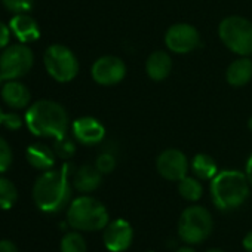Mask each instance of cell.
I'll return each mask as SVG.
<instances>
[{
  "instance_id": "10",
  "label": "cell",
  "mask_w": 252,
  "mask_h": 252,
  "mask_svg": "<svg viewBox=\"0 0 252 252\" xmlns=\"http://www.w3.org/2000/svg\"><path fill=\"white\" fill-rule=\"evenodd\" d=\"M92 79L101 86H113L123 80L126 76L125 63L114 55H105L98 58L91 68Z\"/></svg>"
},
{
  "instance_id": "26",
  "label": "cell",
  "mask_w": 252,
  "mask_h": 252,
  "mask_svg": "<svg viewBox=\"0 0 252 252\" xmlns=\"http://www.w3.org/2000/svg\"><path fill=\"white\" fill-rule=\"evenodd\" d=\"M3 6L14 14H27L33 8L34 0H2Z\"/></svg>"
},
{
  "instance_id": "9",
  "label": "cell",
  "mask_w": 252,
  "mask_h": 252,
  "mask_svg": "<svg viewBox=\"0 0 252 252\" xmlns=\"http://www.w3.org/2000/svg\"><path fill=\"white\" fill-rule=\"evenodd\" d=\"M199 32L186 23L174 24L168 29L165 34V45L171 52L175 54H189L200 46Z\"/></svg>"
},
{
  "instance_id": "18",
  "label": "cell",
  "mask_w": 252,
  "mask_h": 252,
  "mask_svg": "<svg viewBox=\"0 0 252 252\" xmlns=\"http://www.w3.org/2000/svg\"><path fill=\"white\" fill-rule=\"evenodd\" d=\"M26 158H27V162L39 171H49L55 165L54 149L42 143L32 144L26 152Z\"/></svg>"
},
{
  "instance_id": "13",
  "label": "cell",
  "mask_w": 252,
  "mask_h": 252,
  "mask_svg": "<svg viewBox=\"0 0 252 252\" xmlns=\"http://www.w3.org/2000/svg\"><path fill=\"white\" fill-rule=\"evenodd\" d=\"M73 135L76 141L85 146H95L104 140L105 129L99 120L95 117H79L73 122Z\"/></svg>"
},
{
  "instance_id": "8",
  "label": "cell",
  "mask_w": 252,
  "mask_h": 252,
  "mask_svg": "<svg viewBox=\"0 0 252 252\" xmlns=\"http://www.w3.org/2000/svg\"><path fill=\"white\" fill-rule=\"evenodd\" d=\"M34 64V55L26 45L6 46L0 54V76L6 80H18L26 76Z\"/></svg>"
},
{
  "instance_id": "38",
  "label": "cell",
  "mask_w": 252,
  "mask_h": 252,
  "mask_svg": "<svg viewBox=\"0 0 252 252\" xmlns=\"http://www.w3.org/2000/svg\"><path fill=\"white\" fill-rule=\"evenodd\" d=\"M149 252H153V251H149Z\"/></svg>"
},
{
  "instance_id": "37",
  "label": "cell",
  "mask_w": 252,
  "mask_h": 252,
  "mask_svg": "<svg viewBox=\"0 0 252 252\" xmlns=\"http://www.w3.org/2000/svg\"><path fill=\"white\" fill-rule=\"evenodd\" d=\"M3 83H5V80L2 79V76H0V85H3Z\"/></svg>"
},
{
  "instance_id": "21",
  "label": "cell",
  "mask_w": 252,
  "mask_h": 252,
  "mask_svg": "<svg viewBox=\"0 0 252 252\" xmlns=\"http://www.w3.org/2000/svg\"><path fill=\"white\" fill-rule=\"evenodd\" d=\"M178 193L186 200H190V202L199 200L203 194V187H202L200 180L197 177L186 175L183 180L178 181Z\"/></svg>"
},
{
  "instance_id": "36",
  "label": "cell",
  "mask_w": 252,
  "mask_h": 252,
  "mask_svg": "<svg viewBox=\"0 0 252 252\" xmlns=\"http://www.w3.org/2000/svg\"><path fill=\"white\" fill-rule=\"evenodd\" d=\"M206 252H224V251H221V249H209Z\"/></svg>"
},
{
  "instance_id": "31",
  "label": "cell",
  "mask_w": 252,
  "mask_h": 252,
  "mask_svg": "<svg viewBox=\"0 0 252 252\" xmlns=\"http://www.w3.org/2000/svg\"><path fill=\"white\" fill-rule=\"evenodd\" d=\"M242 245H243L246 252H252V230L249 233H246V236L242 240Z\"/></svg>"
},
{
  "instance_id": "24",
  "label": "cell",
  "mask_w": 252,
  "mask_h": 252,
  "mask_svg": "<svg viewBox=\"0 0 252 252\" xmlns=\"http://www.w3.org/2000/svg\"><path fill=\"white\" fill-rule=\"evenodd\" d=\"M54 152L61 159H70L76 153V144H74L73 140L67 138V135H65V137L60 138V140H55V143H54Z\"/></svg>"
},
{
  "instance_id": "4",
  "label": "cell",
  "mask_w": 252,
  "mask_h": 252,
  "mask_svg": "<svg viewBox=\"0 0 252 252\" xmlns=\"http://www.w3.org/2000/svg\"><path fill=\"white\" fill-rule=\"evenodd\" d=\"M67 221L70 227L79 231L104 230L108 224V212L99 200L91 196H82L70 203Z\"/></svg>"
},
{
  "instance_id": "16",
  "label": "cell",
  "mask_w": 252,
  "mask_h": 252,
  "mask_svg": "<svg viewBox=\"0 0 252 252\" xmlns=\"http://www.w3.org/2000/svg\"><path fill=\"white\" fill-rule=\"evenodd\" d=\"M171 70H172V60L168 52L155 51L149 55L146 61V71L152 80L155 82L165 80L171 74Z\"/></svg>"
},
{
  "instance_id": "17",
  "label": "cell",
  "mask_w": 252,
  "mask_h": 252,
  "mask_svg": "<svg viewBox=\"0 0 252 252\" xmlns=\"http://www.w3.org/2000/svg\"><path fill=\"white\" fill-rule=\"evenodd\" d=\"M102 181V174L96 169V166L83 165L73 175V186L80 193H91L99 187Z\"/></svg>"
},
{
  "instance_id": "12",
  "label": "cell",
  "mask_w": 252,
  "mask_h": 252,
  "mask_svg": "<svg viewBox=\"0 0 252 252\" xmlns=\"http://www.w3.org/2000/svg\"><path fill=\"white\" fill-rule=\"evenodd\" d=\"M134 230L126 220H114L108 222L102 233V240L110 252H125L132 243Z\"/></svg>"
},
{
  "instance_id": "19",
  "label": "cell",
  "mask_w": 252,
  "mask_h": 252,
  "mask_svg": "<svg viewBox=\"0 0 252 252\" xmlns=\"http://www.w3.org/2000/svg\"><path fill=\"white\" fill-rule=\"evenodd\" d=\"M227 82L234 86H245L252 79V61L246 57H242L239 60H234L225 71Z\"/></svg>"
},
{
  "instance_id": "23",
  "label": "cell",
  "mask_w": 252,
  "mask_h": 252,
  "mask_svg": "<svg viewBox=\"0 0 252 252\" xmlns=\"http://www.w3.org/2000/svg\"><path fill=\"white\" fill-rule=\"evenodd\" d=\"M61 252H86L85 237L77 231L64 234L61 240Z\"/></svg>"
},
{
  "instance_id": "35",
  "label": "cell",
  "mask_w": 252,
  "mask_h": 252,
  "mask_svg": "<svg viewBox=\"0 0 252 252\" xmlns=\"http://www.w3.org/2000/svg\"><path fill=\"white\" fill-rule=\"evenodd\" d=\"M248 128H249V131L252 132V117H249V120H248Z\"/></svg>"
},
{
  "instance_id": "27",
  "label": "cell",
  "mask_w": 252,
  "mask_h": 252,
  "mask_svg": "<svg viewBox=\"0 0 252 252\" xmlns=\"http://www.w3.org/2000/svg\"><path fill=\"white\" fill-rule=\"evenodd\" d=\"M95 166L96 169L104 175V174H110L114 168H116V158L108 153V152H104L98 156L96 162H95Z\"/></svg>"
},
{
  "instance_id": "30",
  "label": "cell",
  "mask_w": 252,
  "mask_h": 252,
  "mask_svg": "<svg viewBox=\"0 0 252 252\" xmlns=\"http://www.w3.org/2000/svg\"><path fill=\"white\" fill-rule=\"evenodd\" d=\"M0 252H18L17 245L12 240H0Z\"/></svg>"
},
{
  "instance_id": "20",
  "label": "cell",
  "mask_w": 252,
  "mask_h": 252,
  "mask_svg": "<svg viewBox=\"0 0 252 252\" xmlns=\"http://www.w3.org/2000/svg\"><path fill=\"white\" fill-rule=\"evenodd\" d=\"M191 171L199 180H212L218 174L215 160L208 155H196L191 160Z\"/></svg>"
},
{
  "instance_id": "32",
  "label": "cell",
  "mask_w": 252,
  "mask_h": 252,
  "mask_svg": "<svg viewBox=\"0 0 252 252\" xmlns=\"http://www.w3.org/2000/svg\"><path fill=\"white\" fill-rule=\"evenodd\" d=\"M245 175L249 181V184L252 186V156L249 158L248 163H246V171H245Z\"/></svg>"
},
{
  "instance_id": "25",
  "label": "cell",
  "mask_w": 252,
  "mask_h": 252,
  "mask_svg": "<svg viewBox=\"0 0 252 252\" xmlns=\"http://www.w3.org/2000/svg\"><path fill=\"white\" fill-rule=\"evenodd\" d=\"M14 160V155H12V149L8 144V141L0 137V174L6 172Z\"/></svg>"
},
{
  "instance_id": "2",
  "label": "cell",
  "mask_w": 252,
  "mask_h": 252,
  "mask_svg": "<svg viewBox=\"0 0 252 252\" xmlns=\"http://www.w3.org/2000/svg\"><path fill=\"white\" fill-rule=\"evenodd\" d=\"M26 125L29 131L42 138L60 140L67 135L68 114L65 108L51 99H39L29 105L26 111Z\"/></svg>"
},
{
  "instance_id": "7",
  "label": "cell",
  "mask_w": 252,
  "mask_h": 252,
  "mask_svg": "<svg viewBox=\"0 0 252 252\" xmlns=\"http://www.w3.org/2000/svg\"><path fill=\"white\" fill-rule=\"evenodd\" d=\"M43 64L48 74L60 83L73 80L79 73V61L76 55L64 45H51L45 51Z\"/></svg>"
},
{
  "instance_id": "11",
  "label": "cell",
  "mask_w": 252,
  "mask_h": 252,
  "mask_svg": "<svg viewBox=\"0 0 252 252\" xmlns=\"http://www.w3.org/2000/svg\"><path fill=\"white\" fill-rule=\"evenodd\" d=\"M189 159L187 156L177 150V149H168L162 152L158 156L156 160V169L158 172L169 181H180L183 180L189 172Z\"/></svg>"
},
{
  "instance_id": "28",
  "label": "cell",
  "mask_w": 252,
  "mask_h": 252,
  "mask_svg": "<svg viewBox=\"0 0 252 252\" xmlns=\"http://www.w3.org/2000/svg\"><path fill=\"white\" fill-rule=\"evenodd\" d=\"M3 125H5V128H8L11 131H17L23 126V119L18 113H5Z\"/></svg>"
},
{
  "instance_id": "29",
  "label": "cell",
  "mask_w": 252,
  "mask_h": 252,
  "mask_svg": "<svg viewBox=\"0 0 252 252\" xmlns=\"http://www.w3.org/2000/svg\"><path fill=\"white\" fill-rule=\"evenodd\" d=\"M11 29L9 26H6L5 23L0 21V49H5L9 43L11 39Z\"/></svg>"
},
{
  "instance_id": "6",
  "label": "cell",
  "mask_w": 252,
  "mask_h": 252,
  "mask_svg": "<svg viewBox=\"0 0 252 252\" xmlns=\"http://www.w3.org/2000/svg\"><path fill=\"white\" fill-rule=\"evenodd\" d=\"M214 227L212 215L203 206H190L183 211L178 220V236L189 245L208 239Z\"/></svg>"
},
{
  "instance_id": "33",
  "label": "cell",
  "mask_w": 252,
  "mask_h": 252,
  "mask_svg": "<svg viewBox=\"0 0 252 252\" xmlns=\"http://www.w3.org/2000/svg\"><path fill=\"white\" fill-rule=\"evenodd\" d=\"M177 252H196V251H194V249H191V248H189V246H184V248L177 249Z\"/></svg>"
},
{
  "instance_id": "5",
  "label": "cell",
  "mask_w": 252,
  "mask_h": 252,
  "mask_svg": "<svg viewBox=\"0 0 252 252\" xmlns=\"http://www.w3.org/2000/svg\"><path fill=\"white\" fill-rule=\"evenodd\" d=\"M218 34L221 42L231 52L248 57L252 54V23L243 17H227L220 23Z\"/></svg>"
},
{
  "instance_id": "15",
  "label": "cell",
  "mask_w": 252,
  "mask_h": 252,
  "mask_svg": "<svg viewBox=\"0 0 252 252\" xmlns=\"http://www.w3.org/2000/svg\"><path fill=\"white\" fill-rule=\"evenodd\" d=\"M11 33L23 43L34 42L40 36L39 26L33 17L29 14H15L9 21Z\"/></svg>"
},
{
  "instance_id": "1",
  "label": "cell",
  "mask_w": 252,
  "mask_h": 252,
  "mask_svg": "<svg viewBox=\"0 0 252 252\" xmlns=\"http://www.w3.org/2000/svg\"><path fill=\"white\" fill-rule=\"evenodd\" d=\"M73 166L65 163L61 169L43 171L33 186V199L36 206L46 214L63 211L71 197L70 174Z\"/></svg>"
},
{
  "instance_id": "14",
  "label": "cell",
  "mask_w": 252,
  "mask_h": 252,
  "mask_svg": "<svg viewBox=\"0 0 252 252\" xmlns=\"http://www.w3.org/2000/svg\"><path fill=\"white\" fill-rule=\"evenodd\" d=\"M2 99L14 110L29 108L32 101L30 89L20 80H6L2 85Z\"/></svg>"
},
{
  "instance_id": "3",
  "label": "cell",
  "mask_w": 252,
  "mask_h": 252,
  "mask_svg": "<svg viewBox=\"0 0 252 252\" xmlns=\"http://www.w3.org/2000/svg\"><path fill=\"white\" fill-rule=\"evenodd\" d=\"M249 181L239 171H222L211 180V196L221 211H231L245 203L249 196Z\"/></svg>"
},
{
  "instance_id": "34",
  "label": "cell",
  "mask_w": 252,
  "mask_h": 252,
  "mask_svg": "<svg viewBox=\"0 0 252 252\" xmlns=\"http://www.w3.org/2000/svg\"><path fill=\"white\" fill-rule=\"evenodd\" d=\"M3 117H5V113L2 108H0V125H3Z\"/></svg>"
},
{
  "instance_id": "22",
  "label": "cell",
  "mask_w": 252,
  "mask_h": 252,
  "mask_svg": "<svg viewBox=\"0 0 252 252\" xmlns=\"http://www.w3.org/2000/svg\"><path fill=\"white\" fill-rule=\"evenodd\" d=\"M17 199L18 190L15 184L5 177H0V209H11Z\"/></svg>"
}]
</instances>
